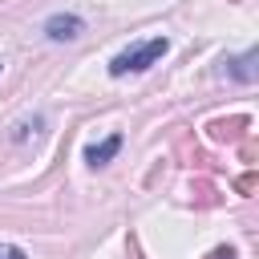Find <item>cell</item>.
<instances>
[{
    "label": "cell",
    "mask_w": 259,
    "mask_h": 259,
    "mask_svg": "<svg viewBox=\"0 0 259 259\" xmlns=\"http://www.w3.org/2000/svg\"><path fill=\"white\" fill-rule=\"evenodd\" d=\"M166 49H170L166 36H154V40H146V45H134V49H125V53H117V57L109 61V73H113V77H125V73L150 69L154 61L166 57Z\"/></svg>",
    "instance_id": "1"
},
{
    "label": "cell",
    "mask_w": 259,
    "mask_h": 259,
    "mask_svg": "<svg viewBox=\"0 0 259 259\" xmlns=\"http://www.w3.org/2000/svg\"><path fill=\"white\" fill-rule=\"evenodd\" d=\"M45 32H49V40H77L85 32V20L73 16V12H57V16L45 20Z\"/></svg>",
    "instance_id": "2"
},
{
    "label": "cell",
    "mask_w": 259,
    "mask_h": 259,
    "mask_svg": "<svg viewBox=\"0 0 259 259\" xmlns=\"http://www.w3.org/2000/svg\"><path fill=\"white\" fill-rule=\"evenodd\" d=\"M117 150H121V134H109L101 146H89V150H85V162H89V166H105Z\"/></svg>",
    "instance_id": "3"
},
{
    "label": "cell",
    "mask_w": 259,
    "mask_h": 259,
    "mask_svg": "<svg viewBox=\"0 0 259 259\" xmlns=\"http://www.w3.org/2000/svg\"><path fill=\"white\" fill-rule=\"evenodd\" d=\"M251 121L247 117H231V121H210V138L214 142H231V138H239V130H247Z\"/></svg>",
    "instance_id": "4"
},
{
    "label": "cell",
    "mask_w": 259,
    "mask_h": 259,
    "mask_svg": "<svg viewBox=\"0 0 259 259\" xmlns=\"http://www.w3.org/2000/svg\"><path fill=\"white\" fill-rule=\"evenodd\" d=\"M255 61H259L255 53H243L239 61H231V69H227V73H231L235 81H255Z\"/></svg>",
    "instance_id": "5"
},
{
    "label": "cell",
    "mask_w": 259,
    "mask_h": 259,
    "mask_svg": "<svg viewBox=\"0 0 259 259\" xmlns=\"http://www.w3.org/2000/svg\"><path fill=\"white\" fill-rule=\"evenodd\" d=\"M36 125H40V117H32V134H36ZM12 138H16V142H24V138H28V121H20Z\"/></svg>",
    "instance_id": "6"
},
{
    "label": "cell",
    "mask_w": 259,
    "mask_h": 259,
    "mask_svg": "<svg viewBox=\"0 0 259 259\" xmlns=\"http://www.w3.org/2000/svg\"><path fill=\"white\" fill-rule=\"evenodd\" d=\"M0 259H24V251H20V247H8V243H4V247H0Z\"/></svg>",
    "instance_id": "7"
},
{
    "label": "cell",
    "mask_w": 259,
    "mask_h": 259,
    "mask_svg": "<svg viewBox=\"0 0 259 259\" xmlns=\"http://www.w3.org/2000/svg\"><path fill=\"white\" fill-rule=\"evenodd\" d=\"M239 190L251 194V190H255V174H243V178H239Z\"/></svg>",
    "instance_id": "8"
},
{
    "label": "cell",
    "mask_w": 259,
    "mask_h": 259,
    "mask_svg": "<svg viewBox=\"0 0 259 259\" xmlns=\"http://www.w3.org/2000/svg\"><path fill=\"white\" fill-rule=\"evenodd\" d=\"M210 259H235V251H231V247H219V251H214Z\"/></svg>",
    "instance_id": "9"
}]
</instances>
